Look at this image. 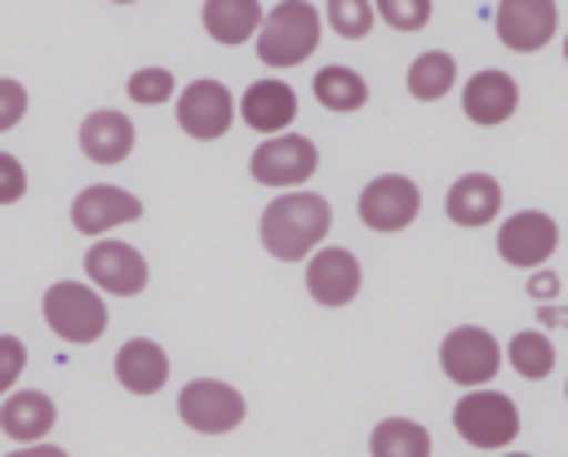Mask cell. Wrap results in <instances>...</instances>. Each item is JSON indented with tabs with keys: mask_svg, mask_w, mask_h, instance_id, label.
Returning <instances> with one entry per match:
<instances>
[{
	"mask_svg": "<svg viewBox=\"0 0 568 457\" xmlns=\"http://www.w3.org/2000/svg\"><path fill=\"white\" fill-rule=\"evenodd\" d=\"M444 213L457 226H488L501 213V182L493 173H462L448 195H444Z\"/></svg>",
	"mask_w": 568,
	"mask_h": 457,
	"instance_id": "18",
	"label": "cell"
},
{
	"mask_svg": "<svg viewBox=\"0 0 568 457\" xmlns=\"http://www.w3.org/2000/svg\"><path fill=\"white\" fill-rule=\"evenodd\" d=\"M315 169H320V146L306 138V133H275V138H266V142H257L253 146V155H248V173H253V182H262V186H275V191H297V186H306L311 177H315Z\"/></svg>",
	"mask_w": 568,
	"mask_h": 457,
	"instance_id": "6",
	"label": "cell"
},
{
	"mask_svg": "<svg viewBox=\"0 0 568 457\" xmlns=\"http://www.w3.org/2000/svg\"><path fill=\"white\" fill-rule=\"evenodd\" d=\"M501 364H506V346L479 324L448 328L444 342H439V368H444V377L453 386L479 390L501 373Z\"/></svg>",
	"mask_w": 568,
	"mask_h": 457,
	"instance_id": "4",
	"label": "cell"
},
{
	"mask_svg": "<svg viewBox=\"0 0 568 457\" xmlns=\"http://www.w3.org/2000/svg\"><path fill=\"white\" fill-rule=\"evenodd\" d=\"M311 89H315L320 106H328V111H359V106H368V80L359 71L342 67V62L315 71Z\"/></svg>",
	"mask_w": 568,
	"mask_h": 457,
	"instance_id": "24",
	"label": "cell"
},
{
	"mask_svg": "<svg viewBox=\"0 0 568 457\" xmlns=\"http://www.w3.org/2000/svg\"><path fill=\"white\" fill-rule=\"evenodd\" d=\"M240 120L262 133V138H275V133H288V124L297 120V93L293 84L275 80V75H262L253 80L244 93H240Z\"/></svg>",
	"mask_w": 568,
	"mask_h": 457,
	"instance_id": "16",
	"label": "cell"
},
{
	"mask_svg": "<svg viewBox=\"0 0 568 457\" xmlns=\"http://www.w3.org/2000/svg\"><path fill=\"white\" fill-rule=\"evenodd\" d=\"M22 368H27V346L13 333H0V395H9L18 386Z\"/></svg>",
	"mask_w": 568,
	"mask_h": 457,
	"instance_id": "29",
	"label": "cell"
},
{
	"mask_svg": "<svg viewBox=\"0 0 568 457\" xmlns=\"http://www.w3.org/2000/svg\"><path fill=\"white\" fill-rule=\"evenodd\" d=\"M133 142H138V129L124 111L115 106H98L80 120V151L93 160V164H120L133 155Z\"/></svg>",
	"mask_w": 568,
	"mask_h": 457,
	"instance_id": "17",
	"label": "cell"
},
{
	"mask_svg": "<svg viewBox=\"0 0 568 457\" xmlns=\"http://www.w3.org/2000/svg\"><path fill=\"white\" fill-rule=\"evenodd\" d=\"M515 106H519V84H515V75H506L497 67H484L462 84V115L479 129L506 124L515 115Z\"/></svg>",
	"mask_w": 568,
	"mask_h": 457,
	"instance_id": "15",
	"label": "cell"
},
{
	"mask_svg": "<svg viewBox=\"0 0 568 457\" xmlns=\"http://www.w3.org/2000/svg\"><path fill=\"white\" fill-rule=\"evenodd\" d=\"M262 18H266L262 0H204V9H200V22H204V31H209L217 44L257 40Z\"/></svg>",
	"mask_w": 568,
	"mask_h": 457,
	"instance_id": "21",
	"label": "cell"
},
{
	"mask_svg": "<svg viewBox=\"0 0 568 457\" xmlns=\"http://www.w3.org/2000/svg\"><path fill=\"white\" fill-rule=\"evenodd\" d=\"M364 284V271H359V257L342 244H328V248H315L306 257V293L311 302L337 311V306H351L355 293Z\"/></svg>",
	"mask_w": 568,
	"mask_h": 457,
	"instance_id": "14",
	"label": "cell"
},
{
	"mask_svg": "<svg viewBox=\"0 0 568 457\" xmlns=\"http://www.w3.org/2000/svg\"><path fill=\"white\" fill-rule=\"evenodd\" d=\"M506 364L524 377V382H541L555 373V342L541 328H524L506 342Z\"/></svg>",
	"mask_w": 568,
	"mask_h": 457,
	"instance_id": "25",
	"label": "cell"
},
{
	"mask_svg": "<svg viewBox=\"0 0 568 457\" xmlns=\"http://www.w3.org/2000/svg\"><path fill=\"white\" fill-rule=\"evenodd\" d=\"M537 319H541L546 328H568V306L546 302V306H537Z\"/></svg>",
	"mask_w": 568,
	"mask_h": 457,
	"instance_id": "33",
	"label": "cell"
},
{
	"mask_svg": "<svg viewBox=\"0 0 568 457\" xmlns=\"http://www.w3.org/2000/svg\"><path fill=\"white\" fill-rule=\"evenodd\" d=\"M559 248V222L541 209H519L497 226V257L515 271H541Z\"/></svg>",
	"mask_w": 568,
	"mask_h": 457,
	"instance_id": "9",
	"label": "cell"
},
{
	"mask_svg": "<svg viewBox=\"0 0 568 457\" xmlns=\"http://www.w3.org/2000/svg\"><path fill=\"white\" fill-rule=\"evenodd\" d=\"M324 22L342 40H364L377 22V9L373 0H324Z\"/></svg>",
	"mask_w": 568,
	"mask_h": 457,
	"instance_id": "26",
	"label": "cell"
},
{
	"mask_svg": "<svg viewBox=\"0 0 568 457\" xmlns=\"http://www.w3.org/2000/svg\"><path fill=\"white\" fill-rule=\"evenodd\" d=\"M564 62H568V35H564Z\"/></svg>",
	"mask_w": 568,
	"mask_h": 457,
	"instance_id": "35",
	"label": "cell"
},
{
	"mask_svg": "<svg viewBox=\"0 0 568 457\" xmlns=\"http://www.w3.org/2000/svg\"><path fill=\"white\" fill-rule=\"evenodd\" d=\"M506 457H532V453H506Z\"/></svg>",
	"mask_w": 568,
	"mask_h": 457,
	"instance_id": "36",
	"label": "cell"
},
{
	"mask_svg": "<svg viewBox=\"0 0 568 457\" xmlns=\"http://www.w3.org/2000/svg\"><path fill=\"white\" fill-rule=\"evenodd\" d=\"M115 382L129 395H155V390H164V382H169V355H164V346L151 342V337H129L115 351Z\"/></svg>",
	"mask_w": 568,
	"mask_h": 457,
	"instance_id": "19",
	"label": "cell"
},
{
	"mask_svg": "<svg viewBox=\"0 0 568 457\" xmlns=\"http://www.w3.org/2000/svg\"><path fill=\"white\" fill-rule=\"evenodd\" d=\"M248 404L231 382L217 377H195L178 390V417L195 430V435H226L244 422Z\"/></svg>",
	"mask_w": 568,
	"mask_h": 457,
	"instance_id": "8",
	"label": "cell"
},
{
	"mask_svg": "<svg viewBox=\"0 0 568 457\" xmlns=\"http://www.w3.org/2000/svg\"><path fill=\"white\" fill-rule=\"evenodd\" d=\"M84 275H89V284H93L98 293L138 297V293L146 288V280H151V266H146V257H142L133 244L102 235V240H93L89 253H84Z\"/></svg>",
	"mask_w": 568,
	"mask_h": 457,
	"instance_id": "11",
	"label": "cell"
},
{
	"mask_svg": "<svg viewBox=\"0 0 568 457\" xmlns=\"http://www.w3.org/2000/svg\"><path fill=\"white\" fill-rule=\"evenodd\" d=\"M493 27L510 53H537L559 35V4L555 0H501Z\"/></svg>",
	"mask_w": 568,
	"mask_h": 457,
	"instance_id": "12",
	"label": "cell"
},
{
	"mask_svg": "<svg viewBox=\"0 0 568 457\" xmlns=\"http://www.w3.org/2000/svg\"><path fill=\"white\" fill-rule=\"evenodd\" d=\"M564 399H568V382H564Z\"/></svg>",
	"mask_w": 568,
	"mask_h": 457,
	"instance_id": "38",
	"label": "cell"
},
{
	"mask_svg": "<svg viewBox=\"0 0 568 457\" xmlns=\"http://www.w3.org/2000/svg\"><path fill=\"white\" fill-rule=\"evenodd\" d=\"M528 297L537 302V306H546V302H555L559 297V275L555 271H528Z\"/></svg>",
	"mask_w": 568,
	"mask_h": 457,
	"instance_id": "32",
	"label": "cell"
},
{
	"mask_svg": "<svg viewBox=\"0 0 568 457\" xmlns=\"http://www.w3.org/2000/svg\"><path fill=\"white\" fill-rule=\"evenodd\" d=\"M320 31H324V22L311 0H280L275 9H266L253 49H257L262 67L288 71V67H302L320 49Z\"/></svg>",
	"mask_w": 568,
	"mask_h": 457,
	"instance_id": "2",
	"label": "cell"
},
{
	"mask_svg": "<svg viewBox=\"0 0 568 457\" xmlns=\"http://www.w3.org/2000/svg\"><path fill=\"white\" fill-rule=\"evenodd\" d=\"M368 457H430V430L413 417H382L368 435Z\"/></svg>",
	"mask_w": 568,
	"mask_h": 457,
	"instance_id": "23",
	"label": "cell"
},
{
	"mask_svg": "<svg viewBox=\"0 0 568 457\" xmlns=\"http://www.w3.org/2000/svg\"><path fill=\"white\" fill-rule=\"evenodd\" d=\"M53 422H58V408L44 390H9L0 404V430L18 444H44Z\"/></svg>",
	"mask_w": 568,
	"mask_h": 457,
	"instance_id": "20",
	"label": "cell"
},
{
	"mask_svg": "<svg viewBox=\"0 0 568 457\" xmlns=\"http://www.w3.org/2000/svg\"><path fill=\"white\" fill-rule=\"evenodd\" d=\"M453 430H457L470 448L493 453V448H506V444L519 435V408H515L510 395L479 386V390H466V395L457 399V408H453Z\"/></svg>",
	"mask_w": 568,
	"mask_h": 457,
	"instance_id": "5",
	"label": "cell"
},
{
	"mask_svg": "<svg viewBox=\"0 0 568 457\" xmlns=\"http://www.w3.org/2000/svg\"><path fill=\"white\" fill-rule=\"evenodd\" d=\"M404 84H408V93H413L417 102H439V98H448V93L457 89V58H453L448 49H426V53H417V58L408 62Z\"/></svg>",
	"mask_w": 568,
	"mask_h": 457,
	"instance_id": "22",
	"label": "cell"
},
{
	"mask_svg": "<svg viewBox=\"0 0 568 457\" xmlns=\"http://www.w3.org/2000/svg\"><path fill=\"white\" fill-rule=\"evenodd\" d=\"M111 4H133V0H111Z\"/></svg>",
	"mask_w": 568,
	"mask_h": 457,
	"instance_id": "37",
	"label": "cell"
},
{
	"mask_svg": "<svg viewBox=\"0 0 568 457\" xmlns=\"http://www.w3.org/2000/svg\"><path fill=\"white\" fill-rule=\"evenodd\" d=\"M27 195V169L18 155L0 151V204H18Z\"/></svg>",
	"mask_w": 568,
	"mask_h": 457,
	"instance_id": "30",
	"label": "cell"
},
{
	"mask_svg": "<svg viewBox=\"0 0 568 457\" xmlns=\"http://www.w3.org/2000/svg\"><path fill=\"white\" fill-rule=\"evenodd\" d=\"M4 457H67L58 444H22V448H13V453H4Z\"/></svg>",
	"mask_w": 568,
	"mask_h": 457,
	"instance_id": "34",
	"label": "cell"
},
{
	"mask_svg": "<svg viewBox=\"0 0 568 457\" xmlns=\"http://www.w3.org/2000/svg\"><path fill=\"white\" fill-rule=\"evenodd\" d=\"M27 115V89L9 75H0V133H9Z\"/></svg>",
	"mask_w": 568,
	"mask_h": 457,
	"instance_id": "31",
	"label": "cell"
},
{
	"mask_svg": "<svg viewBox=\"0 0 568 457\" xmlns=\"http://www.w3.org/2000/svg\"><path fill=\"white\" fill-rule=\"evenodd\" d=\"M373 9L390 31H422L435 13L430 0H373Z\"/></svg>",
	"mask_w": 568,
	"mask_h": 457,
	"instance_id": "28",
	"label": "cell"
},
{
	"mask_svg": "<svg viewBox=\"0 0 568 457\" xmlns=\"http://www.w3.org/2000/svg\"><path fill=\"white\" fill-rule=\"evenodd\" d=\"M173 115H178V129H182L186 138L213 142V138H222V133L235 124L240 102H235V93H231L222 80H209V75H204V80H191L186 89H178Z\"/></svg>",
	"mask_w": 568,
	"mask_h": 457,
	"instance_id": "10",
	"label": "cell"
},
{
	"mask_svg": "<svg viewBox=\"0 0 568 457\" xmlns=\"http://www.w3.org/2000/svg\"><path fill=\"white\" fill-rule=\"evenodd\" d=\"M40 311H44V324L71 342V346H89L106 333L111 315H106V302L93 284H80V280H58L44 288L40 297Z\"/></svg>",
	"mask_w": 568,
	"mask_h": 457,
	"instance_id": "3",
	"label": "cell"
},
{
	"mask_svg": "<svg viewBox=\"0 0 568 457\" xmlns=\"http://www.w3.org/2000/svg\"><path fill=\"white\" fill-rule=\"evenodd\" d=\"M355 213H359V222H364L368 231L395 235V231H408V226L417 222V213H422V191H417V182L404 177V173H377V177L359 191Z\"/></svg>",
	"mask_w": 568,
	"mask_h": 457,
	"instance_id": "7",
	"label": "cell"
},
{
	"mask_svg": "<svg viewBox=\"0 0 568 457\" xmlns=\"http://www.w3.org/2000/svg\"><path fill=\"white\" fill-rule=\"evenodd\" d=\"M333 231V204L320 191H280L257 222L262 248L275 262H306L315 248H324V235Z\"/></svg>",
	"mask_w": 568,
	"mask_h": 457,
	"instance_id": "1",
	"label": "cell"
},
{
	"mask_svg": "<svg viewBox=\"0 0 568 457\" xmlns=\"http://www.w3.org/2000/svg\"><path fill=\"white\" fill-rule=\"evenodd\" d=\"M124 93H129V102H138V106H160V102H169V98L178 93V80H173L169 67H138V71L129 75Z\"/></svg>",
	"mask_w": 568,
	"mask_h": 457,
	"instance_id": "27",
	"label": "cell"
},
{
	"mask_svg": "<svg viewBox=\"0 0 568 457\" xmlns=\"http://www.w3.org/2000/svg\"><path fill=\"white\" fill-rule=\"evenodd\" d=\"M142 217V200L124 186H111V182H98V186H84L75 200H71V226L89 240H102L111 235L115 226H129Z\"/></svg>",
	"mask_w": 568,
	"mask_h": 457,
	"instance_id": "13",
	"label": "cell"
}]
</instances>
